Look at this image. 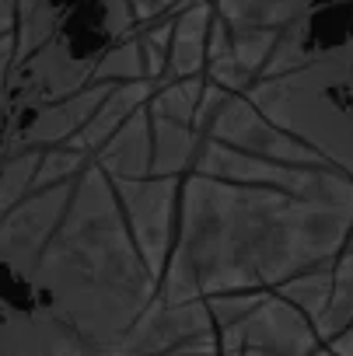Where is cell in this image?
<instances>
[{"mask_svg":"<svg viewBox=\"0 0 353 356\" xmlns=\"http://www.w3.org/2000/svg\"><path fill=\"white\" fill-rule=\"evenodd\" d=\"M346 248H353V220H350V234H346Z\"/></svg>","mask_w":353,"mask_h":356,"instance_id":"f1b7e54d","label":"cell"},{"mask_svg":"<svg viewBox=\"0 0 353 356\" xmlns=\"http://www.w3.org/2000/svg\"><path fill=\"white\" fill-rule=\"evenodd\" d=\"M273 293H280L283 300H290L301 314H308L318 328L325 307H329V297H332V262L329 266H315V269H304L297 276H290L287 283H280Z\"/></svg>","mask_w":353,"mask_h":356,"instance_id":"9a60e30c","label":"cell"},{"mask_svg":"<svg viewBox=\"0 0 353 356\" xmlns=\"http://www.w3.org/2000/svg\"><path fill=\"white\" fill-rule=\"evenodd\" d=\"M32 293L81 339L88 356L116 346L157 293L112 182L95 161L77 175L63 220L39 259Z\"/></svg>","mask_w":353,"mask_h":356,"instance_id":"7a4b0ae2","label":"cell"},{"mask_svg":"<svg viewBox=\"0 0 353 356\" xmlns=\"http://www.w3.org/2000/svg\"><path fill=\"white\" fill-rule=\"evenodd\" d=\"M266 293L269 290H224V293H210L203 300H207V311L214 318V328L224 332V328L238 325L242 318H249Z\"/></svg>","mask_w":353,"mask_h":356,"instance_id":"7402d4cb","label":"cell"},{"mask_svg":"<svg viewBox=\"0 0 353 356\" xmlns=\"http://www.w3.org/2000/svg\"><path fill=\"white\" fill-rule=\"evenodd\" d=\"M74 182L32 189L15 210L0 217V290L32 293L39 259H42L46 241L53 238L56 224L63 220Z\"/></svg>","mask_w":353,"mask_h":356,"instance_id":"3957f363","label":"cell"},{"mask_svg":"<svg viewBox=\"0 0 353 356\" xmlns=\"http://www.w3.org/2000/svg\"><path fill=\"white\" fill-rule=\"evenodd\" d=\"M154 95V81H126V84H112L105 91V98L98 102V108L91 112V119L67 140V147L84 150L88 157H95V150L136 112L150 102Z\"/></svg>","mask_w":353,"mask_h":356,"instance_id":"9c48e42d","label":"cell"},{"mask_svg":"<svg viewBox=\"0 0 353 356\" xmlns=\"http://www.w3.org/2000/svg\"><path fill=\"white\" fill-rule=\"evenodd\" d=\"M280 32H266V29H228V46H231V56L259 81L273 46H276Z\"/></svg>","mask_w":353,"mask_h":356,"instance_id":"ffe728a7","label":"cell"},{"mask_svg":"<svg viewBox=\"0 0 353 356\" xmlns=\"http://www.w3.org/2000/svg\"><path fill=\"white\" fill-rule=\"evenodd\" d=\"M11 136H15V102L4 91L0 95V157L11 154Z\"/></svg>","mask_w":353,"mask_h":356,"instance_id":"d4e9b609","label":"cell"},{"mask_svg":"<svg viewBox=\"0 0 353 356\" xmlns=\"http://www.w3.org/2000/svg\"><path fill=\"white\" fill-rule=\"evenodd\" d=\"M105 178H140L150 175V115L147 105L136 108L91 157Z\"/></svg>","mask_w":353,"mask_h":356,"instance_id":"30bf717a","label":"cell"},{"mask_svg":"<svg viewBox=\"0 0 353 356\" xmlns=\"http://www.w3.org/2000/svg\"><path fill=\"white\" fill-rule=\"evenodd\" d=\"M315 356H332V353H329V349H325V346H322V349H318V353H315Z\"/></svg>","mask_w":353,"mask_h":356,"instance_id":"f546056e","label":"cell"},{"mask_svg":"<svg viewBox=\"0 0 353 356\" xmlns=\"http://www.w3.org/2000/svg\"><path fill=\"white\" fill-rule=\"evenodd\" d=\"M203 136L228 143L235 150L276 161V164H325L311 147H304L297 136L276 126L266 112H259L249 95H228L221 108L214 112V119L207 122Z\"/></svg>","mask_w":353,"mask_h":356,"instance_id":"52a82bcc","label":"cell"},{"mask_svg":"<svg viewBox=\"0 0 353 356\" xmlns=\"http://www.w3.org/2000/svg\"><path fill=\"white\" fill-rule=\"evenodd\" d=\"M217 342L221 353L238 356H315L325 346L315 321L273 290L249 318L217 332Z\"/></svg>","mask_w":353,"mask_h":356,"instance_id":"8992f818","label":"cell"},{"mask_svg":"<svg viewBox=\"0 0 353 356\" xmlns=\"http://www.w3.org/2000/svg\"><path fill=\"white\" fill-rule=\"evenodd\" d=\"M350 321H353V248H343L332 259V297H329V307L318 321L322 342L336 339Z\"/></svg>","mask_w":353,"mask_h":356,"instance_id":"2e32d148","label":"cell"},{"mask_svg":"<svg viewBox=\"0 0 353 356\" xmlns=\"http://www.w3.org/2000/svg\"><path fill=\"white\" fill-rule=\"evenodd\" d=\"M15 18H18V0H0V39L15 35Z\"/></svg>","mask_w":353,"mask_h":356,"instance_id":"4316f807","label":"cell"},{"mask_svg":"<svg viewBox=\"0 0 353 356\" xmlns=\"http://www.w3.org/2000/svg\"><path fill=\"white\" fill-rule=\"evenodd\" d=\"M189 4H196V0H130V11H133L136 25H147V22H157L168 15H179Z\"/></svg>","mask_w":353,"mask_h":356,"instance_id":"cb8c5ba5","label":"cell"},{"mask_svg":"<svg viewBox=\"0 0 353 356\" xmlns=\"http://www.w3.org/2000/svg\"><path fill=\"white\" fill-rule=\"evenodd\" d=\"M109 182L143 266L150 269L154 280H161L175 245V227H179L182 178L140 175V178H109Z\"/></svg>","mask_w":353,"mask_h":356,"instance_id":"277c9868","label":"cell"},{"mask_svg":"<svg viewBox=\"0 0 353 356\" xmlns=\"http://www.w3.org/2000/svg\"><path fill=\"white\" fill-rule=\"evenodd\" d=\"M350 220L353 203L186 175L175 245L154 297L182 304L224 290H276L304 269L329 266L346 248Z\"/></svg>","mask_w":353,"mask_h":356,"instance_id":"6da1fadb","label":"cell"},{"mask_svg":"<svg viewBox=\"0 0 353 356\" xmlns=\"http://www.w3.org/2000/svg\"><path fill=\"white\" fill-rule=\"evenodd\" d=\"M126 81H147L136 32L126 35V39H119V42H112L98 56L95 74H91V84H126Z\"/></svg>","mask_w":353,"mask_h":356,"instance_id":"e0dca14e","label":"cell"},{"mask_svg":"<svg viewBox=\"0 0 353 356\" xmlns=\"http://www.w3.org/2000/svg\"><path fill=\"white\" fill-rule=\"evenodd\" d=\"M200 143H203V133L196 126L150 115V175L186 178L196 164Z\"/></svg>","mask_w":353,"mask_h":356,"instance_id":"8fae6325","label":"cell"},{"mask_svg":"<svg viewBox=\"0 0 353 356\" xmlns=\"http://www.w3.org/2000/svg\"><path fill=\"white\" fill-rule=\"evenodd\" d=\"M171 22H175V15L157 18V22H147V25H136V42H140V56H143V74H147V81H154V84L161 81L164 63H168Z\"/></svg>","mask_w":353,"mask_h":356,"instance_id":"44dd1931","label":"cell"},{"mask_svg":"<svg viewBox=\"0 0 353 356\" xmlns=\"http://www.w3.org/2000/svg\"><path fill=\"white\" fill-rule=\"evenodd\" d=\"M203 77L210 81V84H217V88H224V91H231V95H249V88L256 84V77L231 56V53H224V56H214V60H207V70H203Z\"/></svg>","mask_w":353,"mask_h":356,"instance_id":"603a6c76","label":"cell"},{"mask_svg":"<svg viewBox=\"0 0 353 356\" xmlns=\"http://www.w3.org/2000/svg\"><path fill=\"white\" fill-rule=\"evenodd\" d=\"M325 349H329L332 356H353V321H350L336 339H329V342H325Z\"/></svg>","mask_w":353,"mask_h":356,"instance_id":"484cf974","label":"cell"},{"mask_svg":"<svg viewBox=\"0 0 353 356\" xmlns=\"http://www.w3.org/2000/svg\"><path fill=\"white\" fill-rule=\"evenodd\" d=\"M74 0H18V18H15V56L25 60L39 46L53 39Z\"/></svg>","mask_w":353,"mask_h":356,"instance_id":"4fadbf2b","label":"cell"},{"mask_svg":"<svg viewBox=\"0 0 353 356\" xmlns=\"http://www.w3.org/2000/svg\"><path fill=\"white\" fill-rule=\"evenodd\" d=\"M36 164H39V150H22V154L0 157V217L15 210L32 193Z\"/></svg>","mask_w":353,"mask_h":356,"instance_id":"ac0fdd59","label":"cell"},{"mask_svg":"<svg viewBox=\"0 0 353 356\" xmlns=\"http://www.w3.org/2000/svg\"><path fill=\"white\" fill-rule=\"evenodd\" d=\"M175 356H238V353H175Z\"/></svg>","mask_w":353,"mask_h":356,"instance_id":"83f0119b","label":"cell"},{"mask_svg":"<svg viewBox=\"0 0 353 356\" xmlns=\"http://www.w3.org/2000/svg\"><path fill=\"white\" fill-rule=\"evenodd\" d=\"M91 164V157L84 150H74L67 143L39 150V164H36V178L32 189H46V186H60V182H74V178Z\"/></svg>","mask_w":353,"mask_h":356,"instance_id":"d6986e66","label":"cell"},{"mask_svg":"<svg viewBox=\"0 0 353 356\" xmlns=\"http://www.w3.org/2000/svg\"><path fill=\"white\" fill-rule=\"evenodd\" d=\"M175 353H221L207 300L164 304L154 297L116 346L91 356H175Z\"/></svg>","mask_w":353,"mask_h":356,"instance_id":"5b68a950","label":"cell"},{"mask_svg":"<svg viewBox=\"0 0 353 356\" xmlns=\"http://www.w3.org/2000/svg\"><path fill=\"white\" fill-rule=\"evenodd\" d=\"M203 88H207L203 74L200 77H179V81H157L154 95L147 102V112L157 115V119H171V122L193 126L200 98H203Z\"/></svg>","mask_w":353,"mask_h":356,"instance_id":"5bb4252c","label":"cell"},{"mask_svg":"<svg viewBox=\"0 0 353 356\" xmlns=\"http://www.w3.org/2000/svg\"><path fill=\"white\" fill-rule=\"evenodd\" d=\"M210 25H214V8L210 0L182 8L171 22V46H168V63L161 81H179V77H200L207 70V42H210Z\"/></svg>","mask_w":353,"mask_h":356,"instance_id":"ba28073f","label":"cell"},{"mask_svg":"<svg viewBox=\"0 0 353 356\" xmlns=\"http://www.w3.org/2000/svg\"><path fill=\"white\" fill-rule=\"evenodd\" d=\"M322 0H210L214 15L228 29H266L283 32L290 22L318 8Z\"/></svg>","mask_w":353,"mask_h":356,"instance_id":"7c38bea8","label":"cell"}]
</instances>
